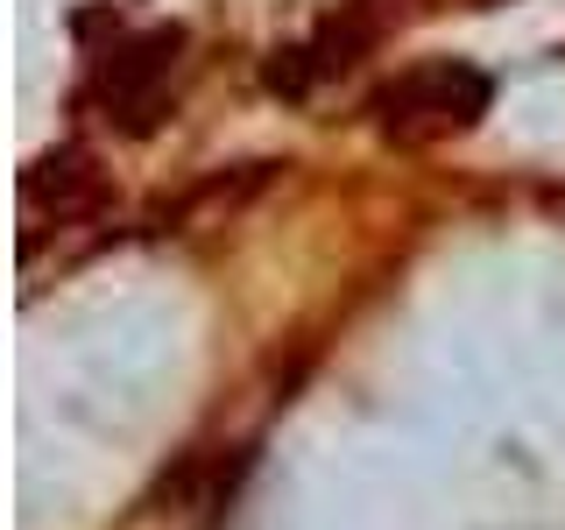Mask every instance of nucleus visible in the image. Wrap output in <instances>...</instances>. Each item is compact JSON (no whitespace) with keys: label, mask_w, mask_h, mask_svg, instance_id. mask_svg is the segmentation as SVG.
Returning <instances> with one entry per match:
<instances>
[{"label":"nucleus","mask_w":565,"mask_h":530,"mask_svg":"<svg viewBox=\"0 0 565 530\" xmlns=\"http://www.w3.org/2000/svg\"><path fill=\"white\" fill-rule=\"evenodd\" d=\"M488 99H494V78L481 64L438 57V64L403 71L396 85H382L367 114H375V128L388 141H446V135H467L488 114Z\"/></svg>","instance_id":"obj_1"},{"label":"nucleus","mask_w":565,"mask_h":530,"mask_svg":"<svg viewBox=\"0 0 565 530\" xmlns=\"http://www.w3.org/2000/svg\"><path fill=\"white\" fill-rule=\"evenodd\" d=\"M177 50H184V29H141L120 50H106L93 71V93L106 106V120H120L128 135H149L156 106H163V85L177 71Z\"/></svg>","instance_id":"obj_2"},{"label":"nucleus","mask_w":565,"mask_h":530,"mask_svg":"<svg viewBox=\"0 0 565 530\" xmlns=\"http://www.w3.org/2000/svg\"><path fill=\"white\" fill-rule=\"evenodd\" d=\"M375 43V22H367V8H347V14H332L326 29L311 35V43H290V50H276V64H269V93L282 99H305L318 78H332V71H347L361 50Z\"/></svg>","instance_id":"obj_3"},{"label":"nucleus","mask_w":565,"mask_h":530,"mask_svg":"<svg viewBox=\"0 0 565 530\" xmlns=\"http://www.w3.org/2000/svg\"><path fill=\"white\" fill-rule=\"evenodd\" d=\"M22 199L29 212H57V220H78V212H93L99 205V170L85 163L78 149H57V156H43L29 177H22Z\"/></svg>","instance_id":"obj_4"}]
</instances>
